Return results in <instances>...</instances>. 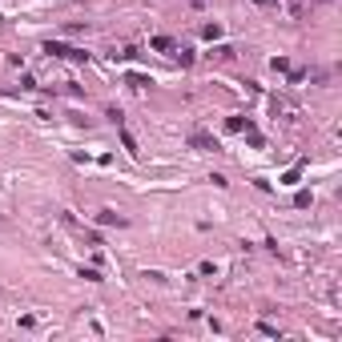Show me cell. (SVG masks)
Instances as JSON below:
<instances>
[{
  "mask_svg": "<svg viewBox=\"0 0 342 342\" xmlns=\"http://www.w3.org/2000/svg\"><path fill=\"white\" fill-rule=\"evenodd\" d=\"M45 53L65 57V61H85V53H81V49H69V45H45Z\"/></svg>",
  "mask_w": 342,
  "mask_h": 342,
  "instance_id": "cell-1",
  "label": "cell"
},
{
  "mask_svg": "<svg viewBox=\"0 0 342 342\" xmlns=\"http://www.w3.org/2000/svg\"><path fill=\"white\" fill-rule=\"evenodd\" d=\"M194 145H198V149H218V145H214L206 133H194Z\"/></svg>",
  "mask_w": 342,
  "mask_h": 342,
  "instance_id": "cell-2",
  "label": "cell"
},
{
  "mask_svg": "<svg viewBox=\"0 0 342 342\" xmlns=\"http://www.w3.org/2000/svg\"><path fill=\"white\" fill-rule=\"evenodd\" d=\"M153 49H161V53H169V49H174V41H169V37H157V41H153Z\"/></svg>",
  "mask_w": 342,
  "mask_h": 342,
  "instance_id": "cell-3",
  "label": "cell"
}]
</instances>
